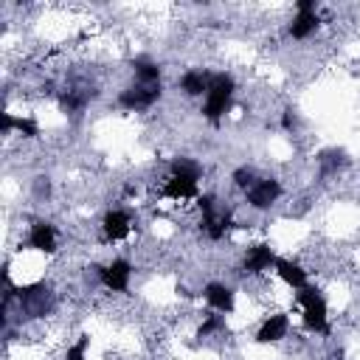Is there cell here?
I'll return each mask as SVG.
<instances>
[{
  "instance_id": "obj_1",
  "label": "cell",
  "mask_w": 360,
  "mask_h": 360,
  "mask_svg": "<svg viewBox=\"0 0 360 360\" xmlns=\"http://www.w3.org/2000/svg\"><path fill=\"white\" fill-rule=\"evenodd\" d=\"M6 284V295L3 304H20V312L25 318H45L53 309V290L45 281H34V284H22V287H11V281Z\"/></svg>"
},
{
  "instance_id": "obj_2",
  "label": "cell",
  "mask_w": 360,
  "mask_h": 360,
  "mask_svg": "<svg viewBox=\"0 0 360 360\" xmlns=\"http://www.w3.org/2000/svg\"><path fill=\"white\" fill-rule=\"evenodd\" d=\"M233 93H236V82H233L231 73H225V70L211 73L208 93H205V101H202V115H205V121L219 124V121L225 118V112L231 110V104H233Z\"/></svg>"
},
{
  "instance_id": "obj_3",
  "label": "cell",
  "mask_w": 360,
  "mask_h": 360,
  "mask_svg": "<svg viewBox=\"0 0 360 360\" xmlns=\"http://www.w3.org/2000/svg\"><path fill=\"white\" fill-rule=\"evenodd\" d=\"M295 304L301 307V323L307 332L329 335V307L318 287L307 284V287L295 290Z\"/></svg>"
},
{
  "instance_id": "obj_4",
  "label": "cell",
  "mask_w": 360,
  "mask_h": 360,
  "mask_svg": "<svg viewBox=\"0 0 360 360\" xmlns=\"http://www.w3.org/2000/svg\"><path fill=\"white\" fill-rule=\"evenodd\" d=\"M163 96V84H129L118 93V107L121 110H129V112H141V110H149L152 104H158Z\"/></svg>"
},
{
  "instance_id": "obj_5",
  "label": "cell",
  "mask_w": 360,
  "mask_h": 360,
  "mask_svg": "<svg viewBox=\"0 0 360 360\" xmlns=\"http://www.w3.org/2000/svg\"><path fill=\"white\" fill-rule=\"evenodd\" d=\"M318 28H321L318 3H315V0H298V3H295V17L290 20L287 34H290L292 39H309Z\"/></svg>"
},
{
  "instance_id": "obj_6",
  "label": "cell",
  "mask_w": 360,
  "mask_h": 360,
  "mask_svg": "<svg viewBox=\"0 0 360 360\" xmlns=\"http://www.w3.org/2000/svg\"><path fill=\"white\" fill-rule=\"evenodd\" d=\"M281 194H284L281 180H276V177H259V180L245 191V202H248L250 208H256V211H270V208L281 200Z\"/></svg>"
},
{
  "instance_id": "obj_7",
  "label": "cell",
  "mask_w": 360,
  "mask_h": 360,
  "mask_svg": "<svg viewBox=\"0 0 360 360\" xmlns=\"http://www.w3.org/2000/svg\"><path fill=\"white\" fill-rule=\"evenodd\" d=\"M25 248L28 250H37V253H45V256H53L56 248H59V231H56V225L53 222H45V219H37L28 228Z\"/></svg>"
},
{
  "instance_id": "obj_8",
  "label": "cell",
  "mask_w": 360,
  "mask_h": 360,
  "mask_svg": "<svg viewBox=\"0 0 360 360\" xmlns=\"http://www.w3.org/2000/svg\"><path fill=\"white\" fill-rule=\"evenodd\" d=\"M132 278V264L127 259H112L110 264H98V284L110 292H127Z\"/></svg>"
},
{
  "instance_id": "obj_9",
  "label": "cell",
  "mask_w": 360,
  "mask_h": 360,
  "mask_svg": "<svg viewBox=\"0 0 360 360\" xmlns=\"http://www.w3.org/2000/svg\"><path fill=\"white\" fill-rule=\"evenodd\" d=\"M200 228H202V233H205L211 242H222V239L233 231V211L217 205V208H211V211L202 214Z\"/></svg>"
},
{
  "instance_id": "obj_10",
  "label": "cell",
  "mask_w": 360,
  "mask_h": 360,
  "mask_svg": "<svg viewBox=\"0 0 360 360\" xmlns=\"http://www.w3.org/2000/svg\"><path fill=\"white\" fill-rule=\"evenodd\" d=\"M276 262H278L276 250H273L267 242H256V245H250V248L245 250L242 270H245L248 276H262V273L273 270V267H276Z\"/></svg>"
},
{
  "instance_id": "obj_11",
  "label": "cell",
  "mask_w": 360,
  "mask_h": 360,
  "mask_svg": "<svg viewBox=\"0 0 360 360\" xmlns=\"http://www.w3.org/2000/svg\"><path fill=\"white\" fill-rule=\"evenodd\" d=\"M132 231V214L127 208H110L101 217V233L104 242H124Z\"/></svg>"
},
{
  "instance_id": "obj_12",
  "label": "cell",
  "mask_w": 360,
  "mask_h": 360,
  "mask_svg": "<svg viewBox=\"0 0 360 360\" xmlns=\"http://www.w3.org/2000/svg\"><path fill=\"white\" fill-rule=\"evenodd\" d=\"M160 197L174 200V202L197 200V197H200V180H191V177H183V174H169V177L163 180Z\"/></svg>"
},
{
  "instance_id": "obj_13",
  "label": "cell",
  "mask_w": 360,
  "mask_h": 360,
  "mask_svg": "<svg viewBox=\"0 0 360 360\" xmlns=\"http://www.w3.org/2000/svg\"><path fill=\"white\" fill-rule=\"evenodd\" d=\"M202 298H205V304H208L214 312H222V315H231L233 307H236L233 290H231L225 281H208V284L202 287Z\"/></svg>"
},
{
  "instance_id": "obj_14",
  "label": "cell",
  "mask_w": 360,
  "mask_h": 360,
  "mask_svg": "<svg viewBox=\"0 0 360 360\" xmlns=\"http://www.w3.org/2000/svg\"><path fill=\"white\" fill-rule=\"evenodd\" d=\"M287 332H290V315L287 312H273L262 321V326L256 332V343H262V346L264 343H278V340L287 338Z\"/></svg>"
},
{
  "instance_id": "obj_15",
  "label": "cell",
  "mask_w": 360,
  "mask_h": 360,
  "mask_svg": "<svg viewBox=\"0 0 360 360\" xmlns=\"http://www.w3.org/2000/svg\"><path fill=\"white\" fill-rule=\"evenodd\" d=\"M273 270H276V276H278L290 290H301V287L309 284V273H307L298 262H292V259H278Z\"/></svg>"
},
{
  "instance_id": "obj_16",
  "label": "cell",
  "mask_w": 360,
  "mask_h": 360,
  "mask_svg": "<svg viewBox=\"0 0 360 360\" xmlns=\"http://www.w3.org/2000/svg\"><path fill=\"white\" fill-rule=\"evenodd\" d=\"M129 68H132V76H135L138 84H158L160 82V65L152 56H146V53L135 56L129 62Z\"/></svg>"
},
{
  "instance_id": "obj_17",
  "label": "cell",
  "mask_w": 360,
  "mask_h": 360,
  "mask_svg": "<svg viewBox=\"0 0 360 360\" xmlns=\"http://www.w3.org/2000/svg\"><path fill=\"white\" fill-rule=\"evenodd\" d=\"M208 82H211V73L208 70H200V68H191V70H186L183 76H180V90L186 93V96H191V98H197V96H205L208 93Z\"/></svg>"
},
{
  "instance_id": "obj_18",
  "label": "cell",
  "mask_w": 360,
  "mask_h": 360,
  "mask_svg": "<svg viewBox=\"0 0 360 360\" xmlns=\"http://www.w3.org/2000/svg\"><path fill=\"white\" fill-rule=\"evenodd\" d=\"M90 98H93V93H84V90H65V93L59 96V107H62L65 112H70V115H79V112L90 104Z\"/></svg>"
},
{
  "instance_id": "obj_19",
  "label": "cell",
  "mask_w": 360,
  "mask_h": 360,
  "mask_svg": "<svg viewBox=\"0 0 360 360\" xmlns=\"http://www.w3.org/2000/svg\"><path fill=\"white\" fill-rule=\"evenodd\" d=\"M169 174H183V177H191V180H200L202 177V166L188 158V155H177L172 163H169Z\"/></svg>"
},
{
  "instance_id": "obj_20",
  "label": "cell",
  "mask_w": 360,
  "mask_h": 360,
  "mask_svg": "<svg viewBox=\"0 0 360 360\" xmlns=\"http://www.w3.org/2000/svg\"><path fill=\"white\" fill-rule=\"evenodd\" d=\"M318 166H321V174H335L340 166H346V155L340 149H326L318 155Z\"/></svg>"
},
{
  "instance_id": "obj_21",
  "label": "cell",
  "mask_w": 360,
  "mask_h": 360,
  "mask_svg": "<svg viewBox=\"0 0 360 360\" xmlns=\"http://www.w3.org/2000/svg\"><path fill=\"white\" fill-rule=\"evenodd\" d=\"M225 329H228L225 315H222V312H208V315L202 318V323L197 326V338H211V335H219V332H225Z\"/></svg>"
},
{
  "instance_id": "obj_22",
  "label": "cell",
  "mask_w": 360,
  "mask_h": 360,
  "mask_svg": "<svg viewBox=\"0 0 360 360\" xmlns=\"http://www.w3.org/2000/svg\"><path fill=\"white\" fill-rule=\"evenodd\" d=\"M231 180H233V186L236 188H242V191H248L259 177H256V172L250 169V166H239V169H233V174H231Z\"/></svg>"
},
{
  "instance_id": "obj_23",
  "label": "cell",
  "mask_w": 360,
  "mask_h": 360,
  "mask_svg": "<svg viewBox=\"0 0 360 360\" xmlns=\"http://www.w3.org/2000/svg\"><path fill=\"white\" fill-rule=\"evenodd\" d=\"M87 346H90V335H79V340L68 346L65 360H87Z\"/></svg>"
},
{
  "instance_id": "obj_24",
  "label": "cell",
  "mask_w": 360,
  "mask_h": 360,
  "mask_svg": "<svg viewBox=\"0 0 360 360\" xmlns=\"http://www.w3.org/2000/svg\"><path fill=\"white\" fill-rule=\"evenodd\" d=\"M22 138H37L39 135V121L37 118H17V127H14Z\"/></svg>"
},
{
  "instance_id": "obj_25",
  "label": "cell",
  "mask_w": 360,
  "mask_h": 360,
  "mask_svg": "<svg viewBox=\"0 0 360 360\" xmlns=\"http://www.w3.org/2000/svg\"><path fill=\"white\" fill-rule=\"evenodd\" d=\"M51 194V177H45V174H39V177H34V197H48Z\"/></svg>"
},
{
  "instance_id": "obj_26",
  "label": "cell",
  "mask_w": 360,
  "mask_h": 360,
  "mask_svg": "<svg viewBox=\"0 0 360 360\" xmlns=\"http://www.w3.org/2000/svg\"><path fill=\"white\" fill-rule=\"evenodd\" d=\"M295 127H298V115H295V110H284V112H281V129L292 132Z\"/></svg>"
},
{
  "instance_id": "obj_27",
  "label": "cell",
  "mask_w": 360,
  "mask_h": 360,
  "mask_svg": "<svg viewBox=\"0 0 360 360\" xmlns=\"http://www.w3.org/2000/svg\"><path fill=\"white\" fill-rule=\"evenodd\" d=\"M14 127H17V118H14L11 112H0V132H3V135H11Z\"/></svg>"
}]
</instances>
